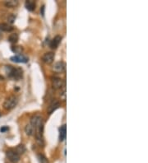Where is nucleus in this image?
<instances>
[{"label":"nucleus","instance_id":"6","mask_svg":"<svg viewBox=\"0 0 148 163\" xmlns=\"http://www.w3.org/2000/svg\"><path fill=\"white\" fill-rule=\"evenodd\" d=\"M54 54L52 52H48L45 53L43 57H42V60L44 63L47 64H50L54 62Z\"/></svg>","mask_w":148,"mask_h":163},{"label":"nucleus","instance_id":"19","mask_svg":"<svg viewBox=\"0 0 148 163\" xmlns=\"http://www.w3.org/2000/svg\"><path fill=\"white\" fill-rule=\"evenodd\" d=\"M16 20V16L14 14H10L8 17H7V22L8 24H13Z\"/></svg>","mask_w":148,"mask_h":163},{"label":"nucleus","instance_id":"1","mask_svg":"<svg viewBox=\"0 0 148 163\" xmlns=\"http://www.w3.org/2000/svg\"><path fill=\"white\" fill-rule=\"evenodd\" d=\"M6 72L7 76L12 78L19 80L22 78V69L17 68L12 66H6Z\"/></svg>","mask_w":148,"mask_h":163},{"label":"nucleus","instance_id":"23","mask_svg":"<svg viewBox=\"0 0 148 163\" xmlns=\"http://www.w3.org/2000/svg\"><path fill=\"white\" fill-rule=\"evenodd\" d=\"M3 77H2V76H0V81H3Z\"/></svg>","mask_w":148,"mask_h":163},{"label":"nucleus","instance_id":"9","mask_svg":"<svg viewBox=\"0 0 148 163\" xmlns=\"http://www.w3.org/2000/svg\"><path fill=\"white\" fill-rule=\"evenodd\" d=\"M59 107V102L57 100H54V101L50 103L49 106L48 113H49V115L52 114V113H53L55 110H57Z\"/></svg>","mask_w":148,"mask_h":163},{"label":"nucleus","instance_id":"17","mask_svg":"<svg viewBox=\"0 0 148 163\" xmlns=\"http://www.w3.org/2000/svg\"><path fill=\"white\" fill-rule=\"evenodd\" d=\"M15 152L20 156L21 154H23L25 152H26V147L23 145V144H20V145H18L17 148H16V150Z\"/></svg>","mask_w":148,"mask_h":163},{"label":"nucleus","instance_id":"18","mask_svg":"<svg viewBox=\"0 0 148 163\" xmlns=\"http://www.w3.org/2000/svg\"><path fill=\"white\" fill-rule=\"evenodd\" d=\"M11 50H12V51L15 54H18V55L22 53L23 51V48H22V46H12V48H11Z\"/></svg>","mask_w":148,"mask_h":163},{"label":"nucleus","instance_id":"11","mask_svg":"<svg viewBox=\"0 0 148 163\" xmlns=\"http://www.w3.org/2000/svg\"><path fill=\"white\" fill-rule=\"evenodd\" d=\"M25 6L27 7V9L30 12H33L35 8V2L33 0H28L26 1L25 3Z\"/></svg>","mask_w":148,"mask_h":163},{"label":"nucleus","instance_id":"15","mask_svg":"<svg viewBox=\"0 0 148 163\" xmlns=\"http://www.w3.org/2000/svg\"><path fill=\"white\" fill-rule=\"evenodd\" d=\"M25 132H26V133H27V135L31 136V135H33L34 133H35V129H34V127L31 124H27V126H26V128H25Z\"/></svg>","mask_w":148,"mask_h":163},{"label":"nucleus","instance_id":"22","mask_svg":"<svg viewBox=\"0 0 148 163\" xmlns=\"http://www.w3.org/2000/svg\"><path fill=\"white\" fill-rule=\"evenodd\" d=\"M45 5H43V6L41 7V14L42 17H45Z\"/></svg>","mask_w":148,"mask_h":163},{"label":"nucleus","instance_id":"4","mask_svg":"<svg viewBox=\"0 0 148 163\" xmlns=\"http://www.w3.org/2000/svg\"><path fill=\"white\" fill-rule=\"evenodd\" d=\"M6 155H7V157L8 158V160L11 162L17 163L18 162L19 160H20V156L15 151L12 150V149L7 150V152H6Z\"/></svg>","mask_w":148,"mask_h":163},{"label":"nucleus","instance_id":"20","mask_svg":"<svg viewBox=\"0 0 148 163\" xmlns=\"http://www.w3.org/2000/svg\"><path fill=\"white\" fill-rule=\"evenodd\" d=\"M38 157H39V162H40V163H49V161L47 160V158L45 157V156L40 154L38 156Z\"/></svg>","mask_w":148,"mask_h":163},{"label":"nucleus","instance_id":"7","mask_svg":"<svg viewBox=\"0 0 148 163\" xmlns=\"http://www.w3.org/2000/svg\"><path fill=\"white\" fill-rule=\"evenodd\" d=\"M65 63H63V61H59L54 64V67H53V70L55 72H62L64 71L65 69Z\"/></svg>","mask_w":148,"mask_h":163},{"label":"nucleus","instance_id":"13","mask_svg":"<svg viewBox=\"0 0 148 163\" xmlns=\"http://www.w3.org/2000/svg\"><path fill=\"white\" fill-rule=\"evenodd\" d=\"M13 29V26H10L7 23H1L0 24V31H2V32H12Z\"/></svg>","mask_w":148,"mask_h":163},{"label":"nucleus","instance_id":"8","mask_svg":"<svg viewBox=\"0 0 148 163\" xmlns=\"http://www.w3.org/2000/svg\"><path fill=\"white\" fill-rule=\"evenodd\" d=\"M10 60L14 62V63H27L28 58L24 56V55L19 54V55H15V56L11 57Z\"/></svg>","mask_w":148,"mask_h":163},{"label":"nucleus","instance_id":"16","mask_svg":"<svg viewBox=\"0 0 148 163\" xmlns=\"http://www.w3.org/2000/svg\"><path fill=\"white\" fill-rule=\"evenodd\" d=\"M18 39H19V36L17 33H13L9 36L8 37V41L13 43V44H15L18 41Z\"/></svg>","mask_w":148,"mask_h":163},{"label":"nucleus","instance_id":"21","mask_svg":"<svg viewBox=\"0 0 148 163\" xmlns=\"http://www.w3.org/2000/svg\"><path fill=\"white\" fill-rule=\"evenodd\" d=\"M8 130H9V128L7 126H3V127L0 128V132L1 133H5V132H7Z\"/></svg>","mask_w":148,"mask_h":163},{"label":"nucleus","instance_id":"3","mask_svg":"<svg viewBox=\"0 0 148 163\" xmlns=\"http://www.w3.org/2000/svg\"><path fill=\"white\" fill-rule=\"evenodd\" d=\"M31 124L33 126L35 129H37L39 128H42V127H44L43 119L40 115H35L32 116L31 119Z\"/></svg>","mask_w":148,"mask_h":163},{"label":"nucleus","instance_id":"25","mask_svg":"<svg viewBox=\"0 0 148 163\" xmlns=\"http://www.w3.org/2000/svg\"><path fill=\"white\" fill-rule=\"evenodd\" d=\"M0 116H1V113H0Z\"/></svg>","mask_w":148,"mask_h":163},{"label":"nucleus","instance_id":"10","mask_svg":"<svg viewBox=\"0 0 148 163\" xmlns=\"http://www.w3.org/2000/svg\"><path fill=\"white\" fill-rule=\"evenodd\" d=\"M61 40H62V37H61L60 36H56L54 39L50 41L49 46H50L52 49H56V48L59 46V45L60 44Z\"/></svg>","mask_w":148,"mask_h":163},{"label":"nucleus","instance_id":"2","mask_svg":"<svg viewBox=\"0 0 148 163\" xmlns=\"http://www.w3.org/2000/svg\"><path fill=\"white\" fill-rule=\"evenodd\" d=\"M18 103V99L15 96H11L9 97H7L4 103H3V108L7 111L13 110L17 106V105Z\"/></svg>","mask_w":148,"mask_h":163},{"label":"nucleus","instance_id":"24","mask_svg":"<svg viewBox=\"0 0 148 163\" xmlns=\"http://www.w3.org/2000/svg\"><path fill=\"white\" fill-rule=\"evenodd\" d=\"M2 37H3V36H2V34H1V33H0V40L2 39Z\"/></svg>","mask_w":148,"mask_h":163},{"label":"nucleus","instance_id":"12","mask_svg":"<svg viewBox=\"0 0 148 163\" xmlns=\"http://www.w3.org/2000/svg\"><path fill=\"white\" fill-rule=\"evenodd\" d=\"M66 138V124L62 125L59 128V140L63 142Z\"/></svg>","mask_w":148,"mask_h":163},{"label":"nucleus","instance_id":"5","mask_svg":"<svg viewBox=\"0 0 148 163\" xmlns=\"http://www.w3.org/2000/svg\"><path fill=\"white\" fill-rule=\"evenodd\" d=\"M52 87L55 90L60 89L63 87V79L58 77H53L52 78Z\"/></svg>","mask_w":148,"mask_h":163},{"label":"nucleus","instance_id":"14","mask_svg":"<svg viewBox=\"0 0 148 163\" xmlns=\"http://www.w3.org/2000/svg\"><path fill=\"white\" fill-rule=\"evenodd\" d=\"M4 5L7 7H15L18 5V1L17 0H9V1H5Z\"/></svg>","mask_w":148,"mask_h":163}]
</instances>
